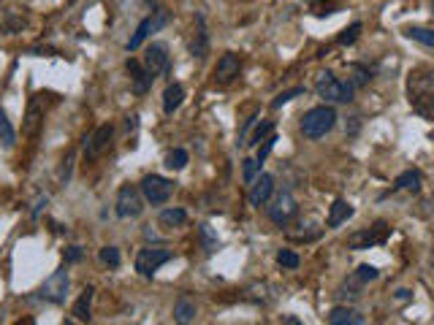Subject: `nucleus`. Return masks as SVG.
Instances as JSON below:
<instances>
[{"instance_id": "f257e3e1", "label": "nucleus", "mask_w": 434, "mask_h": 325, "mask_svg": "<svg viewBox=\"0 0 434 325\" xmlns=\"http://www.w3.org/2000/svg\"><path fill=\"white\" fill-rule=\"evenodd\" d=\"M407 98L413 111L434 120V68H418L407 79Z\"/></svg>"}, {"instance_id": "f03ea898", "label": "nucleus", "mask_w": 434, "mask_h": 325, "mask_svg": "<svg viewBox=\"0 0 434 325\" xmlns=\"http://www.w3.org/2000/svg\"><path fill=\"white\" fill-rule=\"evenodd\" d=\"M334 125H337V111L331 109L329 103H323V106H315V109H310L304 114L301 133H304V138H310V141H318V138L326 136Z\"/></svg>"}, {"instance_id": "7ed1b4c3", "label": "nucleus", "mask_w": 434, "mask_h": 325, "mask_svg": "<svg viewBox=\"0 0 434 325\" xmlns=\"http://www.w3.org/2000/svg\"><path fill=\"white\" fill-rule=\"evenodd\" d=\"M315 92H318L326 103H350L353 101L356 87L350 85V82L337 79L331 70H326V73L318 76V82H315Z\"/></svg>"}, {"instance_id": "20e7f679", "label": "nucleus", "mask_w": 434, "mask_h": 325, "mask_svg": "<svg viewBox=\"0 0 434 325\" xmlns=\"http://www.w3.org/2000/svg\"><path fill=\"white\" fill-rule=\"evenodd\" d=\"M169 260H171V250H166L163 244H147L144 250H139V255H136V271L150 279Z\"/></svg>"}, {"instance_id": "39448f33", "label": "nucleus", "mask_w": 434, "mask_h": 325, "mask_svg": "<svg viewBox=\"0 0 434 325\" xmlns=\"http://www.w3.org/2000/svg\"><path fill=\"white\" fill-rule=\"evenodd\" d=\"M139 190H141V195H144V201H147V204L160 206V204H166V201L171 198L174 185L166 179V176L150 173V176H144V179H141Z\"/></svg>"}, {"instance_id": "423d86ee", "label": "nucleus", "mask_w": 434, "mask_h": 325, "mask_svg": "<svg viewBox=\"0 0 434 325\" xmlns=\"http://www.w3.org/2000/svg\"><path fill=\"white\" fill-rule=\"evenodd\" d=\"M117 217L122 220H133L144 211V195H141L139 188L133 185H122L120 192H117Z\"/></svg>"}, {"instance_id": "0eeeda50", "label": "nucleus", "mask_w": 434, "mask_h": 325, "mask_svg": "<svg viewBox=\"0 0 434 325\" xmlns=\"http://www.w3.org/2000/svg\"><path fill=\"white\" fill-rule=\"evenodd\" d=\"M166 22H169V11H166V8H157V11H152L150 17H144V19L139 22V27H136V33L131 35V41L125 44V49H128V51H136V49L141 47V44H144V41L150 38V33L160 30V27H163Z\"/></svg>"}, {"instance_id": "6e6552de", "label": "nucleus", "mask_w": 434, "mask_h": 325, "mask_svg": "<svg viewBox=\"0 0 434 325\" xmlns=\"http://www.w3.org/2000/svg\"><path fill=\"white\" fill-rule=\"evenodd\" d=\"M391 236V228L388 223H375L372 228H366V231H356V233H350L347 236V250H369V247H375V244H382V241Z\"/></svg>"}, {"instance_id": "1a4fd4ad", "label": "nucleus", "mask_w": 434, "mask_h": 325, "mask_svg": "<svg viewBox=\"0 0 434 325\" xmlns=\"http://www.w3.org/2000/svg\"><path fill=\"white\" fill-rule=\"evenodd\" d=\"M68 271L66 269H57L44 285H41V290H38V298H44V301H49V304H63L66 301V295H68Z\"/></svg>"}, {"instance_id": "9d476101", "label": "nucleus", "mask_w": 434, "mask_h": 325, "mask_svg": "<svg viewBox=\"0 0 434 325\" xmlns=\"http://www.w3.org/2000/svg\"><path fill=\"white\" fill-rule=\"evenodd\" d=\"M266 211H269V220L275 225H285L296 211H299V206H296L294 195H291L288 190H282V192H277V195L272 198V204L266 206Z\"/></svg>"}, {"instance_id": "9b49d317", "label": "nucleus", "mask_w": 434, "mask_h": 325, "mask_svg": "<svg viewBox=\"0 0 434 325\" xmlns=\"http://www.w3.org/2000/svg\"><path fill=\"white\" fill-rule=\"evenodd\" d=\"M144 68L152 76H169L171 70V57H169V47L166 44H150L144 51Z\"/></svg>"}, {"instance_id": "f8f14e48", "label": "nucleus", "mask_w": 434, "mask_h": 325, "mask_svg": "<svg viewBox=\"0 0 434 325\" xmlns=\"http://www.w3.org/2000/svg\"><path fill=\"white\" fill-rule=\"evenodd\" d=\"M111 136H114V128H111V125H101V128H95V133L87 136V141H85V160H95V157H101V154L109 149Z\"/></svg>"}, {"instance_id": "ddd939ff", "label": "nucleus", "mask_w": 434, "mask_h": 325, "mask_svg": "<svg viewBox=\"0 0 434 325\" xmlns=\"http://www.w3.org/2000/svg\"><path fill=\"white\" fill-rule=\"evenodd\" d=\"M272 195H275V176L272 173H258L255 182L250 185V195H247L250 206L260 209V206H266L272 201Z\"/></svg>"}, {"instance_id": "4468645a", "label": "nucleus", "mask_w": 434, "mask_h": 325, "mask_svg": "<svg viewBox=\"0 0 434 325\" xmlns=\"http://www.w3.org/2000/svg\"><path fill=\"white\" fill-rule=\"evenodd\" d=\"M125 68L131 73V85H133V92H136V95H144V92L152 87V82H155V76L144 68V63H139V60H128Z\"/></svg>"}, {"instance_id": "2eb2a0df", "label": "nucleus", "mask_w": 434, "mask_h": 325, "mask_svg": "<svg viewBox=\"0 0 434 325\" xmlns=\"http://www.w3.org/2000/svg\"><path fill=\"white\" fill-rule=\"evenodd\" d=\"M239 70H242V63H239V57L234 54V51H226L220 60H217V68H215V79L220 82V85H231L236 76H239Z\"/></svg>"}, {"instance_id": "dca6fc26", "label": "nucleus", "mask_w": 434, "mask_h": 325, "mask_svg": "<svg viewBox=\"0 0 434 325\" xmlns=\"http://www.w3.org/2000/svg\"><path fill=\"white\" fill-rule=\"evenodd\" d=\"M331 325H364V314H358L356 309L350 307H334L329 312Z\"/></svg>"}, {"instance_id": "f3484780", "label": "nucleus", "mask_w": 434, "mask_h": 325, "mask_svg": "<svg viewBox=\"0 0 434 325\" xmlns=\"http://www.w3.org/2000/svg\"><path fill=\"white\" fill-rule=\"evenodd\" d=\"M350 217H353V206L339 198V201H334V204H331L329 220H326V225H329V228H339V225L347 223Z\"/></svg>"}, {"instance_id": "a211bd4d", "label": "nucleus", "mask_w": 434, "mask_h": 325, "mask_svg": "<svg viewBox=\"0 0 434 325\" xmlns=\"http://www.w3.org/2000/svg\"><path fill=\"white\" fill-rule=\"evenodd\" d=\"M182 101H185V87L182 85H169L166 87V92H163V111L166 114H174L179 106H182Z\"/></svg>"}, {"instance_id": "6ab92c4d", "label": "nucleus", "mask_w": 434, "mask_h": 325, "mask_svg": "<svg viewBox=\"0 0 434 325\" xmlns=\"http://www.w3.org/2000/svg\"><path fill=\"white\" fill-rule=\"evenodd\" d=\"M193 317H195V304H193L191 298H179L176 304H174V320H176V325H191Z\"/></svg>"}, {"instance_id": "aec40b11", "label": "nucleus", "mask_w": 434, "mask_h": 325, "mask_svg": "<svg viewBox=\"0 0 434 325\" xmlns=\"http://www.w3.org/2000/svg\"><path fill=\"white\" fill-rule=\"evenodd\" d=\"M92 295H95V290L92 288H85L82 290V295L76 298V304H73V317L76 320H90V309H92Z\"/></svg>"}, {"instance_id": "412c9836", "label": "nucleus", "mask_w": 434, "mask_h": 325, "mask_svg": "<svg viewBox=\"0 0 434 325\" xmlns=\"http://www.w3.org/2000/svg\"><path fill=\"white\" fill-rule=\"evenodd\" d=\"M185 223H188L185 209L171 206V209H163V211H160V225H163V228H182Z\"/></svg>"}, {"instance_id": "4be33fe9", "label": "nucleus", "mask_w": 434, "mask_h": 325, "mask_svg": "<svg viewBox=\"0 0 434 325\" xmlns=\"http://www.w3.org/2000/svg\"><path fill=\"white\" fill-rule=\"evenodd\" d=\"M193 57H198V60H204L209 51V38H207V27H204V17H198V33H195V41H193Z\"/></svg>"}, {"instance_id": "5701e85b", "label": "nucleus", "mask_w": 434, "mask_h": 325, "mask_svg": "<svg viewBox=\"0 0 434 325\" xmlns=\"http://www.w3.org/2000/svg\"><path fill=\"white\" fill-rule=\"evenodd\" d=\"M38 122H41V95H35L33 101H30V109H28V122H25V128H22V133H35V128H38Z\"/></svg>"}, {"instance_id": "b1692460", "label": "nucleus", "mask_w": 434, "mask_h": 325, "mask_svg": "<svg viewBox=\"0 0 434 325\" xmlns=\"http://www.w3.org/2000/svg\"><path fill=\"white\" fill-rule=\"evenodd\" d=\"M14 141H17V133H14L11 122H8V117H6V111L0 109V144H3L6 149H11V147H14Z\"/></svg>"}, {"instance_id": "393cba45", "label": "nucleus", "mask_w": 434, "mask_h": 325, "mask_svg": "<svg viewBox=\"0 0 434 325\" xmlns=\"http://www.w3.org/2000/svg\"><path fill=\"white\" fill-rule=\"evenodd\" d=\"M404 35L410 38V41H418V44H423V47H432L434 49V30L429 27H407Z\"/></svg>"}, {"instance_id": "a878e982", "label": "nucleus", "mask_w": 434, "mask_h": 325, "mask_svg": "<svg viewBox=\"0 0 434 325\" xmlns=\"http://www.w3.org/2000/svg\"><path fill=\"white\" fill-rule=\"evenodd\" d=\"M394 190H410V192H418V190H421V173L418 171H404L399 179H397Z\"/></svg>"}, {"instance_id": "bb28decb", "label": "nucleus", "mask_w": 434, "mask_h": 325, "mask_svg": "<svg viewBox=\"0 0 434 325\" xmlns=\"http://www.w3.org/2000/svg\"><path fill=\"white\" fill-rule=\"evenodd\" d=\"M185 166H188V152H185V149H171V152L166 154V168L182 171Z\"/></svg>"}, {"instance_id": "cd10ccee", "label": "nucleus", "mask_w": 434, "mask_h": 325, "mask_svg": "<svg viewBox=\"0 0 434 325\" xmlns=\"http://www.w3.org/2000/svg\"><path fill=\"white\" fill-rule=\"evenodd\" d=\"M361 30H364V25L361 22H353L350 27H345L342 33H339V38H337V44H342V47H347V44H353L358 35H361Z\"/></svg>"}, {"instance_id": "c85d7f7f", "label": "nucleus", "mask_w": 434, "mask_h": 325, "mask_svg": "<svg viewBox=\"0 0 434 325\" xmlns=\"http://www.w3.org/2000/svg\"><path fill=\"white\" fill-rule=\"evenodd\" d=\"M272 133H275V122L263 120L258 128H255V133H253V138H250V144H255V147H258L260 141H266V138L272 136Z\"/></svg>"}, {"instance_id": "c756f323", "label": "nucleus", "mask_w": 434, "mask_h": 325, "mask_svg": "<svg viewBox=\"0 0 434 325\" xmlns=\"http://www.w3.org/2000/svg\"><path fill=\"white\" fill-rule=\"evenodd\" d=\"M98 257H101V263L109 266V269H117V266H120V260H122L117 247H104V250L98 252Z\"/></svg>"}, {"instance_id": "7c9ffc66", "label": "nucleus", "mask_w": 434, "mask_h": 325, "mask_svg": "<svg viewBox=\"0 0 434 325\" xmlns=\"http://www.w3.org/2000/svg\"><path fill=\"white\" fill-rule=\"evenodd\" d=\"M299 95H304V87H294V90H285V92H279L277 98L272 101V109H279V106L291 103L294 98H299Z\"/></svg>"}, {"instance_id": "2f4dec72", "label": "nucleus", "mask_w": 434, "mask_h": 325, "mask_svg": "<svg viewBox=\"0 0 434 325\" xmlns=\"http://www.w3.org/2000/svg\"><path fill=\"white\" fill-rule=\"evenodd\" d=\"M277 263L282 266V269H299V255H296L294 250H279L277 252Z\"/></svg>"}, {"instance_id": "473e14b6", "label": "nucleus", "mask_w": 434, "mask_h": 325, "mask_svg": "<svg viewBox=\"0 0 434 325\" xmlns=\"http://www.w3.org/2000/svg\"><path fill=\"white\" fill-rule=\"evenodd\" d=\"M244 182H247V185H253V182H255V176H258L260 173V163L258 160H255V157H247V160H244Z\"/></svg>"}, {"instance_id": "72a5a7b5", "label": "nucleus", "mask_w": 434, "mask_h": 325, "mask_svg": "<svg viewBox=\"0 0 434 325\" xmlns=\"http://www.w3.org/2000/svg\"><path fill=\"white\" fill-rule=\"evenodd\" d=\"M275 144H277V136H275V133H272V136L266 138V141H263V144H258V154H255V160H258V163H263V160H266V157H269V152H272V149H275Z\"/></svg>"}, {"instance_id": "f704fd0d", "label": "nucleus", "mask_w": 434, "mask_h": 325, "mask_svg": "<svg viewBox=\"0 0 434 325\" xmlns=\"http://www.w3.org/2000/svg\"><path fill=\"white\" fill-rule=\"evenodd\" d=\"M356 276H358L361 282H372V279H378V276H380V271H378L375 266H369V263H364V266H358V271H356Z\"/></svg>"}, {"instance_id": "c9c22d12", "label": "nucleus", "mask_w": 434, "mask_h": 325, "mask_svg": "<svg viewBox=\"0 0 434 325\" xmlns=\"http://www.w3.org/2000/svg\"><path fill=\"white\" fill-rule=\"evenodd\" d=\"M201 239H204V247H207V252H212V250L217 247V236H215V231H212L209 225H201Z\"/></svg>"}, {"instance_id": "e433bc0d", "label": "nucleus", "mask_w": 434, "mask_h": 325, "mask_svg": "<svg viewBox=\"0 0 434 325\" xmlns=\"http://www.w3.org/2000/svg\"><path fill=\"white\" fill-rule=\"evenodd\" d=\"M63 257H66V263H79V260L85 257V252H82V247H68V250L63 252Z\"/></svg>"}, {"instance_id": "4c0bfd02", "label": "nucleus", "mask_w": 434, "mask_h": 325, "mask_svg": "<svg viewBox=\"0 0 434 325\" xmlns=\"http://www.w3.org/2000/svg\"><path fill=\"white\" fill-rule=\"evenodd\" d=\"M47 201H49V198H47V195H41V198H38V201H35V206H33V211H30V217H38V214H41V206H47Z\"/></svg>"}, {"instance_id": "58836bf2", "label": "nucleus", "mask_w": 434, "mask_h": 325, "mask_svg": "<svg viewBox=\"0 0 434 325\" xmlns=\"http://www.w3.org/2000/svg\"><path fill=\"white\" fill-rule=\"evenodd\" d=\"M255 122H258V114H253V117H250V120L244 122V125H242V130H239V138H244V136H247V130H250V128H253V125H255Z\"/></svg>"}, {"instance_id": "ea45409f", "label": "nucleus", "mask_w": 434, "mask_h": 325, "mask_svg": "<svg viewBox=\"0 0 434 325\" xmlns=\"http://www.w3.org/2000/svg\"><path fill=\"white\" fill-rule=\"evenodd\" d=\"M397 298H399V301H407V298H410V290H397Z\"/></svg>"}, {"instance_id": "a19ab883", "label": "nucleus", "mask_w": 434, "mask_h": 325, "mask_svg": "<svg viewBox=\"0 0 434 325\" xmlns=\"http://www.w3.org/2000/svg\"><path fill=\"white\" fill-rule=\"evenodd\" d=\"M285 325H299V320L296 317H285Z\"/></svg>"}, {"instance_id": "79ce46f5", "label": "nucleus", "mask_w": 434, "mask_h": 325, "mask_svg": "<svg viewBox=\"0 0 434 325\" xmlns=\"http://www.w3.org/2000/svg\"><path fill=\"white\" fill-rule=\"evenodd\" d=\"M432 14H434V3H432Z\"/></svg>"}, {"instance_id": "37998d69", "label": "nucleus", "mask_w": 434, "mask_h": 325, "mask_svg": "<svg viewBox=\"0 0 434 325\" xmlns=\"http://www.w3.org/2000/svg\"><path fill=\"white\" fill-rule=\"evenodd\" d=\"M66 325H73V323H66Z\"/></svg>"}]
</instances>
